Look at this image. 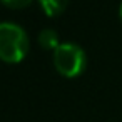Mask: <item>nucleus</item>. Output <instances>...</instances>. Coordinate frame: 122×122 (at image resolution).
Returning <instances> with one entry per match:
<instances>
[{
	"label": "nucleus",
	"instance_id": "1",
	"mask_svg": "<svg viewBox=\"0 0 122 122\" xmlns=\"http://www.w3.org/2000/svg\"><path fill=\"white\" fill-rule=\"evenodd\" d=\"M29 35L27 32L14 24L2 22L0 24V60L5 64H19L29 54Z\"/></svg>",
	"mask_w": 122,
	"mask_h": 122
},
{
	"label": "nucleus",
	"instance_id": "2",
	"mask_svg": "<svg viewBox=\"0 0 122 122\" xmlns=\"http://www.w3.org/2000/svg\"><path fill=\"white\" fill-rule=\"evenodd\" d=\"M55 70L67 79L79 77L87 67V55L77 44H60L54 50Z\"/></svg>",
	"mask_w": 122,
	"mask_h": 122
},
{
	"label": "nucleus",
	"instance_id": "3",
	"mask_svg": "<svg viewBox=\"0 0 122 122\" xmlns=\"http://www.w3.org/2000/svg\"><path fill=\"white\" fill-rule=\"evenodd\" d=\"M39 4L47 17H59L65 12L69 0H39Z\"/></svg>",
	"mask_w": 122,
	"mask_h": 122
},
{
	"label": "nucleus",
	"instance_id": "4",
	"mask_svg": "<svg viewBox=\"0 0 122 122\" xmlns=\"http://www.w3.org/2000/svg\"><path fill=\"white\" fill-rule=\"evenodd\" d=\"M39 44L42 49L45 50H55L60 42H59V34L54 30V29H44L40 34H39Z\"/></svg>",
	"mask_w": 122,
	"mask_h": 122
},
{
	"label": "nucleus",
	"instance_id": "5",
	"mask_svg": "<svg viewBox=\"0 0 122 122\" xmlns=\"http://www.w3.org/2000/svg\"><path fill=\"white\" fill-rule=\"evenodd\" d=\"M0 2L9 9H24V7H29L34 0H0Z\"/></svg>",
	"mask_w": 122,
	"mask_h": 122
},
{
	"label": "nucleus",
	"instance_id": "6",
	"mask_svg": "<svg viewBox=\"0 0 122 122\" xmlns=\"http://www.w3.org/2000/svg\"><path fill=\"white\" fill-rule=\"evenodd\" d=\"M119 19H120V22H122V2H120V7H119Z\"/></svg>",
	"mask_w": 122,
	"mask_h": 122
}]
</instances>
